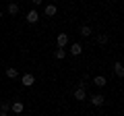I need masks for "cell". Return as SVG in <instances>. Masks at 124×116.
<instances>
[{"instance_id":"obj_12","label":"cell","mask_w":124,"mask_h":116,"mask_svg":"<svg viewBox=\"0 0 124 116\" xmlns=\"http://www.w3.org/2000/svg\"><path fill=\"white\" fill-rule=\"evenodd\" d=\"M54 58H58V60H64V58H66V50H64V48H58L56 52H54Z\"/></svg>"},{"instance_id":"obj_6","label":"cell","mask_w":124,"mask_h":116,"mask_svg":"<svg viewBox=\"0 0 124 116\" xmlns=\"http://www.w3.org/2000/svg\"><path fill=\"white\" fill-rule=\"evenodd\" d=\"M56 44H58V48H64V46L68 44V35H66V33H58Z\"/></svg>"},{"instance_id":"obj_17","label":"cell","mask_w":124,"mask_h":116,"mask_svg":"<svg viewBox=\"0 0 124 116\" xmlns=\"http://www.w3.org/2000/svg\"><path fill=\"white\" fill-rule=\"evenodd\" d=\"M31 2H33V4H35V6H39V4H44V0H31Z\"/></svg>"},{"instance_id":"obj_11","label":"cell","mask_w":124,"mask_h":116,"mask_svg":"<svg viewBox=\"0 0 124 116\" xmlns=\"http://www.w3.org/2000/svg\"><path fill=\"white\" fill-rule=\"evenodd\" d=\"M6 10H8V15H13V17H15V15H19V4H17V2H10Z\"/></svg>"},{"instance_id":"obj_7","label":"cell","mask_w":124,"mask_h":116,"mask_svg":"<svg viewBox=\"0 0 124 116\" xmlns=\"http://www.w3.org/2000/svg\"><path fill=\"white\" fill-rule=\"evenodd\" d=\"M108 81H106V77H101V75H97V77H93V85L95 87H103Z\"/></svg>"},{"instance_id":"obj_8","label":"cell","mask_w":124,"mask_h":116,"mask_svg":"<svg viewBox=\"0 0 124 116\" xmlns=\"http://www.w3.org/2000/svg\"><path fill=\"white\" fill-rule=\"evenodd\" d=\"M79 33H81V35H83V37H89V35H91V27H89V25H81V29H79Z\"/></svg>"},{"instance_id":"obj_10","label":"cell","mask_w":124,"mask_h":116,"mask_svg":"<svg viewBox=\"0 0 124 116\" xmlns=\"http://www.w3.org/2000/svg\"><path fill=\"white\" fill-rule=\"evenodd\" d=\"M85 98H87V93H85V89H79V87H77V89H75V99H79V102H83Z\"/></svg>"},{"instance_id":"obj_14","label":"cell","mask_w":124,"mask_h":116,"mask_svg":"<svg viewBox=\"0 0 124 116\" xmlns=\"http://www.w3.org/2000/svg\"><path fill=\"white\" fill-rule=\"evenodd\" d=\"M56 6H54V4H48V6H46V15H48V17H54V15H56Z\"/></svg>"},{"instance_id":"obj_15","label":"cell","mask_w":124,"mask_h":116,"mask_svg":"<svg viewBox=\"0 0 124 116\" xmlns=\"http://www.w3.org/2000/svg\"><path fill=\"white\" fill-rule=\"evenodd\" d=\"M108 41H110V35H106V33H99V35H97V44H108Z\"/></svg>"},{"instance_id":"obj_1","label":"cell","mask_w":124,"mask_h":116,"mask_svg":"<svg viewBox=\"0 0 124 116\" xmlns=\"http://www.w3.org/2000/svg\"><path fill=\"white\" fill-rule=\"evenodd\" d=\"M21 83H23V85H25V87H31V85L35 83V77L31 75V73H25V75H23V77H21Z\"/></svg>"},{"instance_id":"obj_19","label":"cell","mask_w":124,"mask_h":116,"mask_svg":"<svg viewBox=\"0 0 124 116\" xmlns=\"http://www.w3.org/2000/svg\"><path fill=\"white\" fill-rule=\"evenodd\" d=\"M0 19H2V10H0Z\"/></svg>"},{"instance_id":"obj_4","label":"cell","mask_w":124,"mask_h":116,"mask_svg":"<svg viewBox=\"0 0 124 116\" xmlns=\"http://www.w3.org/2000/svg\"><path fill=\"white\" fill-rule=\"evenodd\" d=\"M68 52H70L72 56H81V54H83V46H81L79 41H77V44H70V50H68Z\"/></svg>"},{"instance_id":"obj_9","label":"cell","mask_w":124,"mask_h":116,"mask_svg":"<svg viewBox=\"0 0 124 116\" xmlns=\"http://www.w3.org/2000/svg\"><path fill=\"white\" fill-rule=\"evenodd\" d=\"M6 77H8V79H17V77H19V71H17L15 66H8V68H6Z\"/></svg>"},{"instance_id":"obj_18","label":"cell","mask_w":124,"mask_h":116,"mask_svg":"<svg viewBox=\"0 0 124 116\" xmlns=\"http://www.w3.org/2000/svg\"><path fill=\"white\" fill-rule=\"evenodd\" d=\"M0 116H8V112H2V110H0Z\"/></svg>"},{"instance_id":"obj_2","label":"cell","mask_w":124,"mask_h":116,"mask_svg":"<svg viewBox=\"0 0 124 116\" xmlns=\"http://www.w3.org/2000/svg\"><path fill=\"white\" fill-rule=\"evenodd\" d=\"M25 19H27V23H31V25H33V23L39 21V13H37V10H29Z\"/></svg>"},{"instance_id":"obj_13","label":"cell","mask_w":124,"mask_h":116,"mask_svg":"<svg viewBox=\"0 0 124 116\" xmlns=\"http://www.w3.org/2000/svg\"><path fill=\"white\" fill-rule=\"evenodd\" d=\"M114 71H116V75H118V77H122V75H124V66H122V62H120V60L114 64Z\"/></svg>"},{"instance_id":"obj_16","label":"cell","mask_w":124,"mask_h":116,"mask_svg":"<svg viewBox=\"0 0 124 116\" xmlns=\"http://www.w3.org/2000/svg\"><path fill=\"white\" fill-rule=\"evenodd\" d=\"M0 110H2V112H8L10 110V102H8V99H2V102H0Z\"/></svg>"},{"instance_id":"obj_3","label":"cell","mask_w":124,"mask_h":116,"mask_svg":"<svg viewBox=\"0 0 124 116\" xmlns=\"http://www.w3.org/2000/svg\"><path fill=\"white\" fill-rule=\"evenodd\" d=\"M89 102L93 104V106H103V102H106V98H103L101 93H95V95H91V99Z\"/></svg>"},{"instance_id":"obj_5","label":"cell","mask_w":124,"mask_h":116,"mask_svg":"<svg viewBox=\"0 0 124 116\" xmlns=\"http://www.w3.org/2000/svg\"><path fill=\"white\" fill-rule=\"evenodd\" d=\"M10 110H13L15 114H21V112L25 110V104L23 102H10Z\"/></svg>"}]
</instances>
